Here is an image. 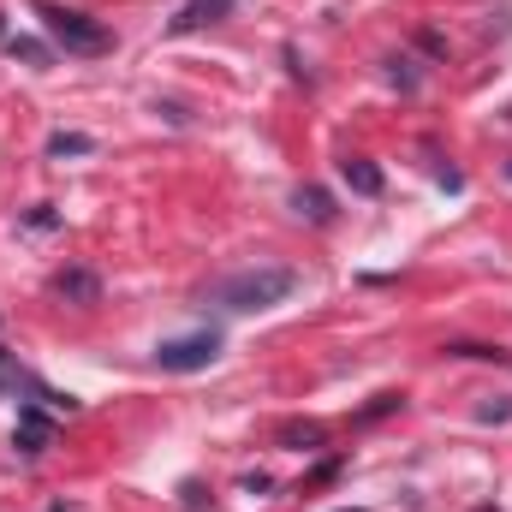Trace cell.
<instances>
[{"label": "cell", "instance_id": "cell-1", "mask_svg": "<svg viewBox=\"0 0 512 512\" xmlns=\"http://www.w3.org/2000/svg\"><path fill=\"white\" fill-rule=\"evenodd\" d=\"M292 286H298L292 268L256 262V268H239V274L215 280V286H209V304H221V310H233V316H251V310H268V304L292 298Z\"/></svg>", "mask_w": 512, "mask_h": 512}, {"label": "cell", "instance_id": "cell-2", "mask_svg": "<svg viewBox=\"0 0 512 512\" xmlns=\"http://www.w3.org/2000/svg\"><path fill=\"white\" fill-rule=\"evenodd\" d=\"M36 18H42V30H48V36H54L66 54H78V60H96V54H108V48H114V30H108L102 18L78 12V6L36 0Z\"/></svg>", "mask_w": 512, "mask_h": 512}, {"label": "cell", "instance_id": "cell-3", "mask_svg": "<svg viewBox=\"0 0 512 512\" xmlns=\"http://www.w3.org/2000/svg\"><path fill=\"white\" fill-rule=\"evenodd\" d=\"M215 358H221V334L215 328H197V334H179V340L155 346V370H167V376H197Z\"/></svg>", "mask_w": 512, "mask_h": 512}, {"label": "cell", "instance_id": "cell-4", "mask_svg": "<svg viewBox=\"0 0 512 512\" xmlns=\"http://www.w3.org/2000/svg\"><path fill=\"white\" fill-rule=\"evenodd\" d=\"M48 441H54V417H48L42 405H18V429H12V447H18L24 459H36V453H48Z\"/></svg>", "mask_w": 512, "mask_h": 512}, {"label": "cell", "instance_id": "cell-5", "mask_svg": "<svg viewBox=\"0 0 512 512\" xmlns=\"http://www.w3.org/2000/svg\"><path fill=\"white\" fill-rule=\"evenodd\" d=\"M233 12V0H185L173 18H167V36H191V30H203V24H221Z\"/></svg>", "mask_w": 512, "mask_h": 512}, {"label": "cell", "instance_id": "cell-6", "mask_svg": "<svg viewBox=\"0 0 512 512\" xmlns=\"http://www.w3.org/2000/svg\"><path fill=\"white\" fill-rule=\"evenodd\" d=\"M340 179H346L358 197H382L387 191V173L370 161V155H340Z\"/></svg>", "mask_w": 512, "mask_h": 512}, {"label": "cell", "instance_id": "cell-7", "mask_svg": "<svg viewBox=\"0 0 512 512\" xmlns=\"http://www.w3.org/2000/svg\"><path fill=\"white\" fill-rule=\"evenodd\" d=\"M48 292L72 298V304H96V298H102V280H96L90 268H60V274L48 280Z\"/></svg>", "mask_w": 512, "mask_h": 512}, {"label": "cell", "instance_id": "cell-8", "mask_svg": "<svg viewBox=\"0 0 512 512\" xmlns=\"http://www.w3.org/2000/svg\"><path fill=\"white\" fill-rule=\"evenodd\" d=\"M292 209H298L310 227H328V221L340 215V209H334V197H328L322 185H298V191H292Z\"/></svg>", "mask_w": 512, "mask_h": 512}, {"label": "cell", "instance_id": "cell-9", "mask_svg": "<svg viewBox=\"0 0 512 512\" xmlns=\"http://www.w3.org/2000/svg\"><path fill=\"white\" fill-rule=\"evenodd\" d=\"M6 54H12V60H24V66H54V48H48V42H36V36H6Z\"/></svg>", "mask_w": 512, "mask_h": 512}, {"label": "cell", "instance_id": "cell-10", "mask_svg": "<svg viewBox=\"0 0 512 512\" xmlns=\"http://www.w3.org/2000/svg\"><path fill=\"white\" fill-rule=\"evenodd\" d=\"M90 149H96V137H84V131H54V137H48V155H54V161H66V155H90Z\"/></svg>", "mask_w": 512, "mask_h": 512}, {"label": "cell", "instance_id": "cell-11", "mask_svg": "<svg viewBox=\"0 0 512 512\" xmlns=\"http://www.w3.org/2000/svg\"><path fill=\"white\" fill-rule=\"evenodd\" d=\"M280 441H286V447H298V453H310V447H322V423H286V429H280Z\"/></svg>", "mask_w": 512, "mask_h": 512}, {"label": "cell", "instance_id": "cell-12", "mask_svg": "<svg viewBox=\"0 0 512 512\" xmlns=\"http://www.w3.org/2000/svg\"><path fill=\"white\" fill-rule=\"evenodd\" d=\"M18 387H30V376H24V370H18V358L0 346V393H18Z\"/></svg>", "mask_w": 512, "mask_h": 512}, {"label": "cell", "instance_id": "cell-13", "mask_svg": "<svg viewBox=\"0 0 512 512\" xmlns=\"http://www.w3.org/2000/svg\"><path fill=\"white\" fill-rule=\"evenodd\" d=\"M387 78H393V84H405V90H417V72H411V60H387Z\"/></svg>", "mask_w": 512, "mask_h": 512}, {"label": "cell", "instance_id": "cell-14", "mask_svg": "<svg viewBox=\"0 0 512 512\" xmlns=\"http://www.w3.org/2000/svg\"><path fill=\"white\" fill-rule=\"evenodd\" d=\"M179 495H185V512H215V501H203V489H197V483H185Z\"/></svg>", "mask_w": 512, "mask_h": 512}, {"label": "cell", "instance_id": "cell-15", "mask_svg": "<svg viewBox=\"0 0 512 512\" xmlns=\"http://www.w3.org/2000/svg\"><path fill=\"white\" fill-rule=\"evenodd\" d=\"M477 417H483V423H507V417H512V399H495V405H483Z\"/></svg>", "mask_w": 512, "mask_h": 512}, {"label": "cell", "instance_id": "cell-16", "mask_svg": "<svg viewBox=\"0 0 512 512\" xmlns=\"http://www.w3.org/2000/svg\"><path fill=\"white\" fill-rule=\"evenodd\" d=\"M340 512H364V507H340Z\"/></svg>", "mask_w": 512, "mask_h": 512}]
</instances>
